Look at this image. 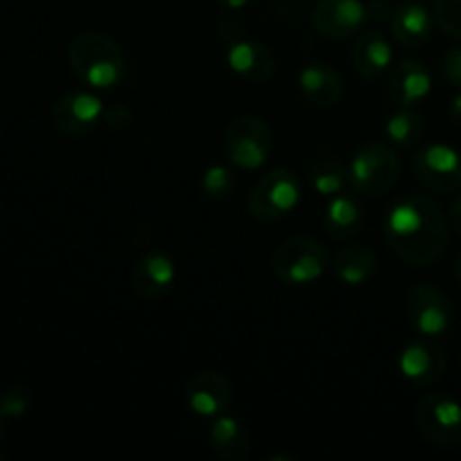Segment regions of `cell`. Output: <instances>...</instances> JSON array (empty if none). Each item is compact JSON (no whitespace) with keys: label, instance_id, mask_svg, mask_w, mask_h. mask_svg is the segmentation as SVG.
Listing matches in <instances>:
<instances>
[{"label":"cell","instance_id":"cell-35","mask_svg":"<svg viewBox=\"0 0 461 461\" xmlns=\"http://www.w3.org/2000/svg\"><path fill=\"white\" fill-rule=\"evenodd\" d=\"M455 275H457V279L461 282V255H459L457 264H455Z\"/></svg>","mask_w":461,"mask_h":461},{"label":"cell","instance_id":"cell-31","mask_svg":"<svg viewBox=\"0 0 461 461\" xmlns=\"http://www.w3.org/2000/svg\"><path fill=\"white\" fill-rule=\"evenodd\" d=\"M219 36L223 39L225 45H230V43H234V41L243 39V27L239 25V21L225 16V18H221V23H219Z\"/></svg>","mask_w":461,"mask_h":461},{"label":"cell","instance_id":"cell-15","mask_svg":"<svg viewBox=\"0 0 461 461\" xmlns=\"http://www.w3.org/2000/svg\"><path fill=\"white\" fill-rule=\"evenodd\" d=\"M297 86H300V93L304 95L306 102L318 108L336 106L345 93L340 72L322 61L306 63L297 75Z\"/></svg>","mask_w":461,"mask_h":461},{"label":"cell","instance_id":"cell-36","mask_svg":"<svg viewBox=\"0 0 461 461\" xmlns=\"http://www.w3.org/2000/svg\"><path fill=\"white\" fill-rule=\"evenodd\" d=\"M3 414H0V439H3V435H5V426H3Z\"/></svg>","mask_w":461,"mask_h":461},{"label":"cell","instance_id":"cell-3","mask_svg":"<svg viewBox=\"0 0 461 461\" xmlns=\"http://www.w3.org/2000/svg\"><path fill=\"white\" fill-rule=\"evenodd\" d=\"M329 252L318 239L293 237L284 241L273 255V273L288 286L315 284L329 268Z\"/></svg>","mask_w":461,"mask_h":461},{"label":"cell","instance_id":"cell-33","mask_svg":"<svg viewBox=\"0 0 461 461\" xmlns=\"http://www.w3.org/2000/svg\"><path fill=\"white\" fill-rule=\"evenodd\" d=\"M450 117H453L457 124H461V93L455 95V99L450 102Z\"/></svg>","mask_w":461,"mask_h":461},{"label":"cell","instance_id":"cell-7","mask_svg":"<svg viewBox=\"0 0 461 461\" xmlns=\"http://www.w3.org/2000/svg\"><path fill=\"white\" fill-rule=\"evenodd\" d=\"M414 421L428 444L455 446L461 439V405L448 394L423 396L414 408Z\"/></svg>","mask_w":461,"mask_h":461},{"label":"cell","instance_id":"cell-28","mask_svg":"<svg viewBox=\"0 0 461 461\" xmlns=\"http://www.w3.org/2000/svg\"><path fill=\"white\" fill-rule=\"evenodd\" d=\"M104 122H106L111 131L122 133V131L131 129V124H133V113L124 104H111V106H106V113H104Z\"/></svg>","mask_w":461,"mask_h":461},{"label":"cell","instance_id":"cell-16","mask_svg":"<svg viewBox=\"0 0 461 461\" xmlns=\"http://www.w3.org/2000/svg\"><path fill=\"white\" fill-rule=\"evenodd\" d=\"M176 282V264L165 252H147L138 259L133 270L135 293L144 300H160Z\"/></svg>","mask_w":461,"mask_h":461},{"label":"cell","instance_id":"cell-24","mask_svg":"<svg viewBox=\"0 0 461 461\" xmlns=\"http://www.w3.org/2000/svg\"><path fill=\"white\" fill-rule=\"evenodd\" d=\"M423 131L426 126H423L421 115L412 108H401V111L392 113L385 124V135L390 138V142L401 149H410L421 142Z\"/></svg>","mask_w":461,"mask_h":461},{"label":"cell","instance_id":"cell-6","mask_svg":"<svg viewBox=\"0 0 461 461\" xmlns=\"http://www.w3.org/2000/svg\"><path fill=\"white\" fill-rule=\"evenodd\" d=\"M300 201V178L288 169H273L261 176L248 196V212L257 221H277L291 214Z\"/></svg>","mask_w":461,"mask_h":461},{"label":"cell","instance_id":"cell-25","mask_svg":"<svg viewBox=\"0 0 461 461\" xmlns=\"http://www.w3.org/2000/svg\"><path fill=\"white\" fill-rule=\"evenodd\" d=\"M234 185H237V178H234L232 169L225 165L210 167V169L203 174V180H201L203 194H205L210 201H221V198L230 196Z\"/></svg>","mask_w":461,"mask_h":461},{"label":"cell","instance_id":"cell-32","mask_svg":"<svg viewBox=\"0 0 461 461\" xmlns=\"http://www.w3.org/2000/svg\"><path fill=\"white\" fill-rule=\"evenodd\" d=\"M450 223H453V228L457 230V234L461 237V192L453 201V207H450Z\"/></svg>","mask_w":461,"mask_h":461},{"label":"cell","instance_id":"cell-14","mask_svg":"<svg viewBox=\"0 0 461 461\" xmlns=\"http://www.w3.org/2000/svg\"><path fill=\"white\" fill-rule=\"evenodd\" d=\"M228 52V66L237 72L241 79L250 81V84H264L277 70V61H275V54L268 45L259 43L255 39H239L234 43L225 45Z\"/></svg>","mask_w":461,"mask_h":461},{"label":"cell","instance_id":"cell-29","mask_svg":"<svg viewBox=\"0 0 461 461\" xmlns=\"http://www.w3.org/2000/svg\"><path fill=\"white\" fill-rule=\"evenodd\" d=\"M441 70H444V77L448 79V84H453L455 88H461V45L446 52Z\"/></svg>","mask_w":461,"mask_h":461},{"label":"cell","instance_id":"cell-5","mask_svg":"<svg viewBox=\"0 0 461 461\" xmlns=\"http://www.w3.org/2000/svg\"><path fill=\"white\" fill-rule=\"evenodd\" d=\"M225 156L230 165L243 171L261 169L273 151L270 126L259 115H241L225 129Z\"/></svg>","mask_w":461,"mask_h":461},{"label":"cell","instance_id":"cell-9","mask_svg":"<svg viewBox=\"0 0 461 461\" xmlns=\"http://www.w3.org/2000/svg\"><path fill=\"white\" fill-rule=\"evenodd\" d=\"M414 178L437 194H453L461 189V156L457 149L444 142L426 144L412 160Z\"/></svg>","mask_w":461,"mask_h":461},{"label":"cell","instance_id":"cell-17","mask_svg":"<svg viewBox=\"0 0 461 461\" xmlns=\"http://www.w3.org/2000/svg\"><path fill=\"white\" fill-rule=\"evenodd\" d=\"M432 93V75L426 63L405 59L390 75V97L401 108H414Z\"/></svg>","mask_w":461,"mask_h":461},{"label":"cell","instance_id":"cell-19","mask_svg":"<svg viewBox=\"0 0 461 461\" xmlns=\"http://www.w3.org/2000/svg\"><path fill=\"white\" fill-rule=\"evenodd\" d=\"M392 43L381 30H367L354 45L351 52V61H354L356 72L363 79L376 81L378 77L385 75L392 66Z\"/></svg>","mask_w":461,"mask_h":461},{"label":"cell","instance_id":"cell-22","mask_svg":"<svg viewBox=\"0 0 461 461\" xmlns=\"http://www.w3.org/2000/svg\"><path fill=\"white\" fill-rule=\"evenodd\" d=\"M376 270L378 257L367 246H345L333 259V273L347 286H363Z\"/></svg>","mask_w":461,"mask_h":461},{"label":"cell","instance_id":"cell-11","mask_svg":"<svg viewBox=\"0 0 461 461\" xmlns=\"http://www.w3.org/2000/svg\"><path fill=\"white\" fill-rule=\"evenodd\" d=\"M311 21L327 39L345 41L367 23V5L360 0H320L311 14Z\"/></svg>","mask_w":461,"mask_h":461},{"label":"cell","instance_id":"cell-12","mask_svg":"<svg viewBox=\"0 0 461 461\" xmlns=\"http://www.w3.org/2000/svg\"><path fill=\"white\" fill-rule=\"evenodd\" d=\"M104 106L102 99L93 93H68L54 104L52 108V122L61 133L66 135H86L104 120Z\"/></svg>","mask_w":461,"mask_h":461},{"label":"cell","instance_id":"cell-23","mask_svg":"<svg viewBox=\"0 0 461 461\" xmlns=\"http://www.w3.org/2000/svg\"><path fill=\"white\" fill-rule=\"evenodd\" d=\"M309 180L320 196H338L349 185V167L338 158H320L311 165Z\"/></svg>","mask_w":461,"mask_h":461},{"label":"cell","instance_id":"cell-13","mask_svg":"<svg viewBox=\"0 0 461 461\" xmlns=\"http://www.w3.org/2000/svg\"><path fill=\"white\" fill-rule=\"evenodd\" d=\"M399 369L412 385H435L446 372V354L432 338L412 340L399 356Z\"/></svg>","mask_w":461,"mask_h":461},{"label":"cell","instance_id":"cell-18","mask_svg":"<svg viewBox=\"0 0 461 461\" xmlns=\"http://www.w3.org/2000/svg\"><path fill=\"white\" fill-rule=\"evenodd\" d=\"M392 36L401 48H421L428 43L435 30V14L428 12L421 3H405L394 9L390 18Z\"/></svg>","mask_w":461,"mask_h":461},{"label":"cell","instance_id":"cell-30","mask_svg":"<svg viewBox=\"0 0 461 461\" xmlns=\"http://www.w3.org/2000/svg\"><path fill=\"white\" fill-rule=\"evenodd\" d=\"M392 14H394V9H392V5L387 0H374V3L367 5V23L381 25V23L390 21Z\"/></svg>","mask_w":461,"mask_h":461},{"label":"cell","instance_id":"cell-8","mask_svg":"<svg viewBox=\"0 0 461 461\" xmlns=\"http://www.w3.org/2000/svg\"><path fill=\"white\" fill-rule=\"evenodd\" d=\"M405 315L419 336H444L453 324V304L441 288L417 284L405 295Z\"/></svg>","mask_w":461,"mask_h":461},{"label":"cell","instance_id":"cell-10","mask_svg":"<svg viewBox=\"0 0 461 461\" xmlns=\"http://www.w3.org/2000/svg\"><path fill=\"white\" fill-rule=\"evenodd\" d=\"M185 401H187V408L196 417L216 419L225 414V410L230 408L232 385H230V381L221 372L203 369V372L194 374L189 378L187 387H185Z\"/></svg>","mask_w":461,"mask_h":461},{"label":"cell","instance_id":"cell-34","mask_svg":"<svg viewBox=\"0 0 461 461\" xmlns=\"http://www.w3.org/2000/svg\"><path fill=\"white\" fill-rule=\"evenodd\" d=\"M219 3L223 5L225 9H232V12H239V9L246 7V5L250 3V0H219Z\"/></svg>","mask_w":461,"mask_h":461},{"label":"cell","instance_id":"cell-20","mask_svg":"<svg viewBox=\"0 0 461 461\" xmlns=\"http://www.w3.org/2000/svg\"><path fill=\"white\" fill-rule=\"evenodd\" d=\"M210 444L225 461H243L252 450V437L239 419L221 414L210 428Z\"/></svg>","mask_w":461,"mask_h":461},{"label":"cell","instance_id":"cell-26","mask_svg":"<svg viewBox=\"0 0 461 461\" xmlns=\"http://www.w3.org/2000/svg\"><path fill=\"white\" fill-rule=\"evenodd\" d=\"M435 23L448 36L461 39V0H437Z\"/></svg>","mask_w":461,"mask_h":461},{"label":"cell","instance_id":"cell-4","mask_svg":"<svg viewBox=\"0 0 461 461\" xmlns=\"http://www.w3.org/2000/svg\"><path fill=\"white\" fill-rule=\"evenodd\" d=\"M401 174V158L385 142H369L356 151L349 162V185L363 196L390 192Z\"/></svg>","mask_w":461,"mask_h":461},{"label":"cell","instance_id":"cell-27","mask_svg":"<svg viewBox=\"0 0 461 461\" xmlns=\"http://www.w3.org/2000/svg\"><path fill=\"white\" fill-rule=\"evenodd\" d=\"M32 403V394L27 387L23 385H14L7 387V390L0 394V414L5 419H18L30 410Z\"/></svg>","mask_w":461,"mask_h":461},{"label":"cell","instance_id":"cell-2","mask_svg":"<svg viewBox=\"0 0 461 461\" xmlns=\"http://www.w3.org/2000/svg\"><path fill=\"white\" fill-rule=\"evenodd\" d=\"M68 61L81 84L95 90H111L126 75V59L120 45L102 32H84L72 41Z\"/></svg>","mask_w":461,"mask_h":461},{"label":"cell","instance_id":"cell-21","mask_svg":"<svg viewBox=\"0 0 461 461\" xmlns=\"http://www.w3.org/2000/svg\"><path fill=\"white\" fill-rule=\"evenodd\" d=\"M324 232L329 234L336 241H347V239L356 237V234L363 230L365 223V212L356 198L345 196V194H338L331 196L327 210L322 216Z\"/></svg>","mask_w":461,"mask_h":461},{"label":"cell","instance_id":"cell-1","mask_svg":"<svg viewBox=\"0 0 461 461\" xmlns=\"http://www.w3.org/2000/svg\"><path fill=\"white\" fill-rule=\"evenodd\" d=\"M383 230L392 250L412 266H432L448 246L444 210L421 194L399 198L387 210Z\"/></svg>","mask_w":461,"mask_h":461}]
</instances>
